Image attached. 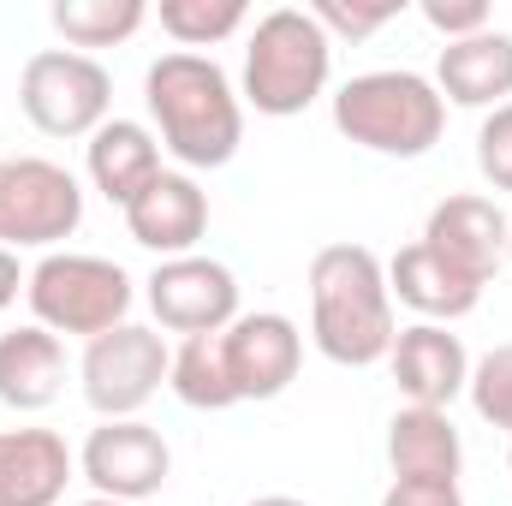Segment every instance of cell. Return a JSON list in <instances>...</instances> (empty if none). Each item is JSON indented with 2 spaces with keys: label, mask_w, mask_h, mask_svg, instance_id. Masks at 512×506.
<instances>
[{
  "label": "cell",
  "mask_w": 512,
  "mask_h": 506,
  "mask_svg": "<svg viewBox=\"0 0 512 506\" xmlns=\"http://www.w3.org/2000/svg\"><path fill=\"white\" fill-rule=\"evenodd\" d=\"M143 102L161 131V149L179 167H227L245 143V108L233 78L209 54H161L143 72Z\"/></svg>",
  "instance_id": "1"
},
{
  "label": "cell",
  "mask_w": 512,
  "mask_h": 506,
  "mask_svg": "<svg viewBox=\"0 0 512 506\" xmlns=\"http://www.w3.org/2000/svg\"><path fill=\"white\" fill-rule=\"evenodd\" d=\"M387 268L364 245H328L310 262V340L328 364L370 370L393 352Z\"/></svg>",
  "instance_id": "2"
},
{
  "label": "cell",
  "mask_w": 512,
  "mask_h": 506,
  "mask_svg": "<svg viewBox=\"0 0 512 506\" xmlns=\"http://www.w3.org/2000/svg\"><path fill=\"white\" fill-rule=\"evenodd\" d=\"M334 126L358 149L417 161V155H429L441 143L447 102L423 72H358L334 96Z\"/></svg>",
  "instance_id": "3"
},
{
  "label": "cell",
  "mask_w": 512,
  "mask_h": 506,
  "mask_svg": "<svg viewBox=\"0 0 512 506\" xmlns=\"http://www.w3.org/2000/svg\"><path fill=\"white\" fill-rule=\"evenodd\" d=\"M334 72V42L328 30L298 12V6H274L262 12L245 42V102L268 120H292L304 114Z\"/></svg>",
  "instance_id": "4"
},
{
  "label": "cell",
  "mask_w": 512,
  "mask_h": 506,
  "mask_svg": "<svg viewBox=\"0 0 512 506\" xmlns=\"http://www.w3.org/2000/svg\"><path fill=\"white\" fill-rule=\"evenodd\" d=\"M24 292H30V310H36V322L48 334H84V340H96V334L120 328L131 310V274L120 262H108V256L48 251L30 268Z\"/></svg>",
  "instance_id": "5"
},
{
  "label": "cell",
  "mask_w": 512,
  "mask_h": 506,
  "mask_svg": "<svg viewBox=\"0 0 512 506\" xmlns=\"http://www.w3.org/2000/svg\"><path fill=\"white\" fill-rule=\"evenodd\" d=\"M18 108L42 137H96L114 108V78L102 60L78 48H42L24 60Z\"/></svg>",
  "instance_id": "6"
},
{
  "label": "cell",
  "mask_w": 512,
  "mask_h": 506,
  "mask_svg": "<svg viewBox=\"0 0 512 506\" xmlns=\"http://www.w3.org/2000/svg\"><path fill=\"white\" fill-rule=\"evenodd\" d=\"M84 221V191L60 161L0 155V251H48L72 239Z\"/></svg>",
  "instance_id": "7"
},
{
  "label": "cell",
  "mask_w": 512,
  "mask_h": 506,
  "mask_svg": "<svg viewBox=\"0 0 512 506\" xmlns=\"http://www.w3.org/2000/svg\"><path fill=\"white\" fill-rule=\"evenodd\" d=\"M167 370H173V352L161 346V334H149V328H137V322H120V328L96 334V340L84 346V364H78L84 399H90V411H96L102 423L137 417V411L161 393Z\"/></svg>",
  "instance_id": "8"
},
{
  "label": "cell",
  "mask_w": 512,
  "mask_h": 506,
  "mask_svg": "<svg viewBox=\"0 0 512 506\" xmlns=\"http://www.w3.org/2000/svg\"><path fill=\"white\" fill-rule=\"evenodd\" d=\"M149 310L173 334H221L239 322V280L215 256H173L149 274Z\"/></svg>",
  "instance_id": "9"
},
{
  "label": "cell",
  "mask_w": 512,
  "mask_h": 506,
  "mask_svg": "<svg viewBox=\"0 0 512 506\" xmlns=\"http://www.w3.org/2000/svg\"><path fill=\"white\" fill-rule=\"evenodd\" d=\"M78 471H84V483H90L96 495L131 506V501L161 495V483H167V471H173V453H167L161 429H149V423H137V417H120V423L90 429V441H84V453H78Z\"/></svg>",
  "instance_id": "10"
},
{
  "label": "cell",
  "mask_w": 512,
  "mask_h": 506,
  "mask_svg": "<svg viewBox=\"0 0 512 506\" xmlns=\"http://www.w3.org/2000/svg\"><path fill=\"white\" fill-rule=\"evenodd\" d=\"M221 358H227V381H233V399H280L298 364H304V334L292 316L280 310H256L239 316L233 328H221Z\"/></svg>",
  "instance_id": "11"
},
{
  "label": "cell",
  "mask_w": 512,
  "mask_h": 506,
  "mask_svg": "<svg viewBox=\"0 0 512 506\" xmlns=\"http://www.w3.org/2000/svg\"><path fill=\"white\" fill-rule=\"evenodd\" d=\"M126 233L143 251H155L161 262L197 256V239L209 233V197H203V185L191 173H167L161 167L126 203Z\"/></svg>",
  "instance_id": "12"
},
{
  "label": "cell",
  "mask_w": 512,
  "mask_h": 506,
  "mask_svg": "<svg viewBox=\"0 0 512 506\" xmlns=\"http://www.w3.org/2000/svg\"><path fill=\"white\" fill-rule=\"evenodd\" d=\"M507 239H512V221L489 197H447V203L429 209V227H423V245L447 268L471 274L477 286H489L495 268L507 262Z\"/></svg>",
  "instance_id": "13"
},
{
  "label": "cell",
  "mask_w": 512,
  "mask_h": 506,
  "mask_svg": "<svg viewBox=\"0 0 512 506\" xmlns=\"http://www.w3.org/2000/svg\"><path fill=\"white\" fill-rule=\"evenodd\" d=\"M387 370H393L399 393L411 405L447 411L465 393V381H471V358H465V340L459 334H447L441 322H417V328H399L393 334Z\"/></svg>",
  "instance_id": "14"
},
{
  "label": "cell",
  "mask_w": 512,
  "mask_h": 506,
  "mask_svg": "<svg viewBox=\"0 0 512 506\" xmlns=\"http://www.w3.org/2000/svg\"><path fill=\"white\" fill-rule=\"evenodd\" d=\"M78 459L54 429H0V506H60Z\"/></svg>",
  "instance_id": "15"
},
{
  "label": "cell",
  "mask_w": 512,
  "mask_h": 506,
  "mask_svg": "<svg viewBox=\"0 0 512 506\" xmlns=\"http://www.w3.org/2000/svg\"><path fill=\"white\" fill-rule=\"evenodd\" d=\"M435 90H441V102H459V108H507V96H512V36L489 24L483 36L447 42V48H441V66H435Z\"/></svg>",
  "instance_id": "16"
},
{
  "label": "cell",
  "mask_w": 512,
  "mask_h": 506,
  "mask_svg": "<svg viewBox=\"0 0 512 506\" xmlns=\"http://www.w3.org/2000/svg\"><path fill=\"white\" fill-rule=\"evenodd\" d=\"M387 465H393V483H459L465 447L453 417L429 405H405L387 423Z\"/></svg>",
  "instance_id": "17"
},
{
  "label": "cell",
  "mask_w": 512,
  "mask_h": 506,
  "mask_svg": "<svg viewBox=\"0 0 512 506\" xmlns=\"http://www.w3.org/2000/svg\"><path fill=\"white\" fill-rule=\"evenodd\" d=\"M387 292H393L399 304H411L417 316H429V322H459V316H471V310L483 304V286H477L471 274L447 268L423 239L405 245V251L387 262Z\"/></svg>",
  "instance_id": "18"
},
{
  "label": "cell",
  "mask_w": 512,
  "mask_h": 506,
  "mask_svg": "<svg viewBox=\"0 0 512 506\" xmlns=\"http://www.w3.org/2000/svg\"><path fill=\"white\" fill-rule=\"evenodd\" d=\"M66 381V346L60 334H48L42 322L0 334V405L12 411H42L60 399Z\"/></svg>",
  "instance_id": "19"
},
{
  "label": "cell",
  "mask_w": 512,
  "mask_h": 506,
  "mask_svg": "<svg viewBox=\"0 0 512 506\" xmlns=\"http://www.w3.org/2000/svg\"><path fill=\"white\" fill-rule=\"evenodd\" d=\"M84 161H90L96 191H102L108 203H120V209H126L131 197L161 173V143H155V131L137 126V120H108V126L90 137Z\"/></svg>",
  "instance_id": "20"
},
{
  "label": "cell",
  "mask_w": 512,
  "mask_h": 506,
  "mask_svg": "<svg viewBox=\"0 0 512 506\" xmlns=\"http://www.w3.org/2000/svg\"><path fill=\"white\" fill-rule=\"evenodd\" d=\"M167 387H173L179 405H191V411H227V405H239V399H233V381H227V358H221V334H191V340L173 352Z\"/></svg>",
  "instance_id": "21"
},
{
  "label": "cell",
  "mask_w": 512,
  "mask_h": 506,
  "mask_svg": "<svg viewBox=\"0 0 512 506\" xmlns=\"http://www.w3.org/2000/svg\"><path fill=\"white\" fill-rule=\"evenodd\" d=\"M48 18L72 48H114V42L143 30L149 6L143 0H54Z\"/></svg>",
  "instance_id": "22"
},
{
  "label": "cell",
  "mask_w": 512,
  "mask_h": 506,
  "mask_svg": "<svg viewBox=\"0 0 512 506\" xmlns=\"http://www.w3.org/2000/svg\"><path fill=\"white\" fill-rule=\"evenodd\" d=\"M245 24V0H161V30L179 48H215Z\"/></svg>",
  "instance_id": "23"
},
{
  "label": "cell",
  "mask_w": 512,
  "mask_h": 506,
  "mask_svg": "<svg viewBox=\"0 0 512 506\" xmlns=\"http://www.w3.org/2000/svg\"><path fill=\"white\" fill-rule=\"evenodd\" d=\"M465 393H471V405H477L483 423H495V429L512 435V346H495L483 364H471Z\"/></svg>",
  "instance_id": "24"
},
{
  "label": "cell",
  "mask_w": 512,
  "mask_h": 506,
  "mask_svg": "<svg viewBox=\"0 0 512 506\" xmlns=\"http://www.w3.org/2000/svg\"><path fill=\"white\" fill-rule=\"evenodd\" d=\"M304 12L328 30V42H334V36L364 42V36H376L382 24L399 18V0H370V6H358V0H316V6H304Z\"/></svg>",
  "instance_id": "25"
},
{
  "label": "cell",
  "mask_w": 512,
  "mask_h": 506,
  "mask_svg": "<svg viewBox=\"0 0 512 506\" xmlns=\"http://www.w3.org/2000/svg\"><path fill=\"white\" fill-rule=\"evenodd\" d=\"M477 173L495 185V191H512V102L495 108L483 131H477Z\"/></svg>",
  "instance_id": "26"
},
{
  "label": "cell",
  "mask_w": 512,
  "mask_h": 506,
  "mask_svg": "<svg viewBox=\"0 0 512 506\" xmlns=\"http://www.w3.org/2000/svg\"><path fill=\"white\" fill-rule=\"evenodd\" d=\"M423 24L441 30L447 42H465L489 30V6L483 0H423Z\"/></svg>",
  "instance_id": "27"
},
{
  "label": "cell",
  "mask_w": 512,
  "mask_h": 506,
  "mask_svg": "<svg viewBox=\"0 0 512 506\" xmlns=\"http://www.w3.org/2000/svg\"><path fill=\"white\" fill-rule=\"evenodd\" d=\"M382 506H465L459 483H393Z\"/></svg>",
  "instance_id": "28"
},
{
  "label": "cell",
  "mask_w": 512,
  "mask_h": 506,
  "mask_svg": "<svg viewBox=\"0 0 512 506\" xmlns=\"http://www.w3.org/2000/svg\"><path fill=\"white\" fill-rule=\"evenodd\" d=\"M24 280H30V274H18V256L0 251V310H6L12 298H18V286H24Z\"/></svg>",
  "instance_id": "29"
},
{
  "label": "cell",
  "mask_w": 512,
  "mask_h": 506,
  "mask_svg": "<svg viewBox=\"0 0 512 506\" xmlns=\"http://www.w3.org/2000/svg\"><path fill=\"white\" fill-rule=\"evenodd\" d=\"M251 506H310V501H292V495H262V501H251Z\"/></svg>",
  "instance_id": "30"
},
{
  "label": "cell",
  "mask_w": 512,
  "mask_h": 506,
  "mask_svg": "<svg viewBox=\"0 0 512 506\" xmlns=\"http://www.w3.org/2000/svg\"><path fill=\"white\" fill-rule=\"evenodd\" d=\"M78 506H126V501H108V495H96V501H78Z\"/></svg>",
  "instance_id": "31"
},
{
  "label": "cell",
  "mask_w": 512,
  "mask_h": 506,
  "mask_svg": "<svg viewBox=\"0 0 512 506\" xmlns=\"http://www.w3.org/2000/svg\"><path fill=\"white\" fill-rule=\"evenodd\" d=\"M507 262H512V239H507Z\"/></svg>",
  "instance_id": "32"
},
{
  "label": "cell",
  "mask_w": 512,
  "mask_h": 506,
  "mask_svg": "<svg viewBox=\"0 0 512 506\" xmlns=\"http://www.w3.org/2000/svg\"><path fill=\"white\" fill-rule=\"evenodd\" d=\"M507 465H512V453H507Z\"/></svg>",
  "instance_id": "33"
}]
</instances>
